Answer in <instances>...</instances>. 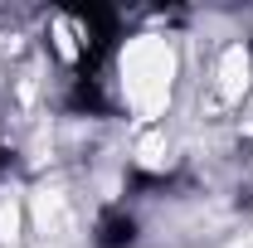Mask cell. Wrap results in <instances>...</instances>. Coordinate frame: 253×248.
I'll return each instance as SVG.
<instances>
[{"mask_svg":"<svg viewBox=\"0 0 253 248\" xmlns=\"http://www.w3.org/2000/svg\"><path fill=\"white\" fill-rule=\"evenodd\" d=\"M170 78H175V49L146 34V39H131L122 54V83H126V102L136 107L141 122H151L166 112L170 102Z\"/></svg>","mask_w":253,"mask_h":248,"instance_id":"6da1fadb","label":"cell"},{"mask_svg":"<svg viewBox=\"0 0 253 248\" xmlns=\"http://www.w3.org/2000/svg\"><path fill=\"white\" fill-rule=\"evenodd\" d=\"M244 88H249V54L234 44V49H224V59H219V93L234 102V97H244Z\"/></svg>","mask_w":253,"mask_h":248,"instance_id":"7a4b0ae2","label":"cell"},{"mask_svg":"<svg viewBox=\"0 0 253 248\" xmlns=\"http://www.w3.org/2000/svg\"><path fill=\"white\" fill-rule=\"evenodd\" d=\"M34 214H39V229L44 234H59L63 229V195L59 190H39L34 195Z\"/></svg>","mask_w":253,"mask_h":248,"instance_id":"3957f363","label":"cell"},{"mask_svg":"<svg viewBox=\"0 0 253 248\" xmlns=\"http://www.w3.org/2000/svg\"><path fill=\"white\" fill-rule=\"evenodd\" d=\"M15 234H20V209H15V200H5L0 205V244H15Z\"/></svg>","mask_w":253,"mask_h":248,"instance_id":"277c9868","label":"cell"},{"mask_svg":"<svg viewBox=\"0 0 253 248\" xmlns=\"http://www.w3.org/2000/svg\"><path fill=\"white\" fill-rule=\"evenodd\" d=\"M161 151H166V146H161L156 136H151V141H141V161H146V165H156V161H161Z\"/></svg>","mask_w":253,"mask_h":248,"instance_id":"5b68a950","label":"cell"}]
</instances>
